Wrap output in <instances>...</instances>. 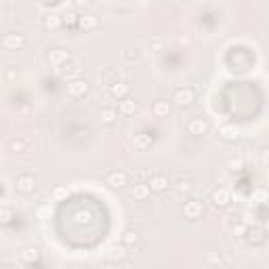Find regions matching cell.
Listing matches in <instances>:
<instances>
[{"label":"cell","mask_w":269,"mask_h":269,"mask_svg":"<svg viewBox=\"0 0 269 269\" xmlns=\"http://www.w3.org/2000/svg\"><path fill=\"white\" fill-rule=\"evenodd\" d=\"M128 194H131L133 200L143 202V200H147V198H149V194H152V189H149V185H147V183H133L131 187H128Z\"/></svg>","instance_id":"obj_12"},{"label":"cell","mask_w":269,"mask_h":269,"mask_svg":"<svg viewBox=\"0 0 269 269\" xmlns=\"http://www.w3.org/2000/svg\"><path fill=\"white\" fill-rule=\"evenodd\" d=\"M175 187H177L179 194H189L192 192V181H187V179H179Z\"/></svg>","instance_id":"obj_28"},{"label":"cell","mask_w":269,"mask_h":269,"mask_svg":"<svg viewBox=\"0 0 269 269\" xmlns=\"http://www.w3.org/2000/svg\"><path fill=\"white\" fill-rule=\"evenodd\" d=\"M152 114L156 118H166L168 114H171V103L164 101V99H158V101L152 105Z\"/></svg>","instance_id":"obj_20"},{"label":"cell","mask_w":269,"mask_h":269,"mask_svg":"<svg viewBox=\"0 0 269 269\" xmlns=\"http://www.w3.org/2000/svg\"><path fill=\"white\" fill-rule=\"evenodd\" d=\"M107 93L112 99H116V101H122V99H126L128 93H131V84H126L122 80H116L107 86Z\"/></svg>","instance_id":"obj_6"},{"label":"cell","mask_w":269,"mask_h":269,"mask_svg":"<svg viewBox=\"0 0 269 269\" xmlns=\"http://www.w3.org/2000/svg\"><path fill=\"white\" fill-rule=\"evenodd\" d=\"M63 196H67V187H57L53 192V200H61Z\"/></svg>","instance_id":"obj_30"},{"label":"cell","mask_w":269,"mask_h":269,"mask_svg":"<svg viewBox=\"0 0 269 269\" xmlns=\"http://www.w3.org/2000/svg\"><path fill=\"white\" fill-rule=\"evenodd\" d=\"M133 145H135V149H139V152H145L147 147H152V139H149V135H135Z\"/></svg>","instance_id":"obj_24"},{"label":"cell","mask_w":269,"mask_h":269,"mask_svg":"<svg viewBox=\"0 0 269 269\" xmlns=\"http://www.w3.org/2000/svg\"><path fill=\"white\" fill-rule=\"evenodd\" d=\"M61 17H63V25H67V27L78 25V19H80V15H78L76 11H65Z\"/></svg>","instance_id":"obj_27"},{"label":"cell","mask_w":269,"mask_h":269,"mask_svg":"<svg viewBox=\"0 0 269 269\" xmlns=\"http://www.w3.org/2000/svg\"><path fill=\"white\" fill-rule=\"evenodd\" d=\"M105 183L112 187V189H116V192H120V189H124V187L128 185V177H126L124 171L116 168V171H109V173L105 175Z\"/></svg>","instance_id":"obj_3"},{"label":"cell","mask_w":269,"mask_h":269,"mask_svg":"<svg viewBox=\"0 0 269 269\" xmlns=\"http://www.w3.org/2000/svg\"><path fill=\"white\" fill-rule=\"evenodd\" d=\"M208 128H211V124H208L206 118H192V120L187 122V133L194 135V137H202L208 133Z\"/></svg>","instance_id":"obj_8"},{"label":"cell","mask_w":269,"mask_h":269,"mask_svg":"<svg viewBox=\"0 0 269 269\" xmlns=\"http://www.w3.org/2000/svg\"><path fill=\"white\" fill-rule=\"evenodd\" d=\"M67 93H69V97L80 99V97H84L88 93V82L82 80V78H74V80L67 82Z\"/></svg>","instance_id":"obj_9"},{"label":"cell","mask_w":269,"mask_h":269,"mask_svg":"<svg viewBox=\"0 0 269 269\" xmlns=\"http://www.w3.org/2000/svg\"><path fill=\"white\" fill-rule=\"evenodd\" d=\"M8 147H11V152L21 154L29 147V139L27 137H13L11 141H8Z\"/></svg>","instance_id":"obj_21"},{"label":"cell","mask_w":269,"mask_h":269,"mask_svg":"<svg viewBox=\"0 0 269 269\" xmlns=\"http://www.w3.org/2000/svg\"><path fill=\"white\" fill-rule=\"evenodd\" d=\"M15 189H17V194H21V196H29V194H34V189H36V179L32 175H19L17 177V181H15Z\"/></svg>","instance_id":"obj_4"},{"label":"cell","mask_w":269,"mask_h":269,"mask_svg":"<svg viewBox=\"0 0 269 269\" xmlns=\"http://www.w3.org/2000/svg\"><path fill=\"white\" fill-rule=\"evenodd\" d=\"M67 57H69V53L63 51V48H51V51L46 53V61L51 63L53 67H57V65H61Z\"/></svg>","instance_id":"obj_15"},{"label":"cell","mask_w":269,"mask_h":269,"mask_svg":"<svg viewBox=\"0 0 269 269\" xmlns=\"http://www.w3.org/2000/svg\"><path fill=\"white\" fill-rule=\"evenodd\" d=\"M55 74L61 78V80H67V82L74 80V78H80V74H82V63H80V59L69 55L61 65L55 67Z\"/></svg>","instance_id":"obj_1"},{"label":"cell","mask_w":269,"mask_h":269,"mask_svg":"<svg viewBox=\"0 0 269 269\" xmlns=\"http://www.w3.org/2000/svg\"><path fill=\"white\" fill-rule=\"evenodd\" d=\"M147 185H149V189H152V194H162L168 189V177L162 175V173H156V175L149 177Z\"/></svg>","instance_id":"obj_10"},{"label":"cell","mask_w":269,"mask_h":269,"mask_svg":"<svg viewBox=\"0 0 269 269\" xmlns=\"http://www.w3.org/2000/svg\"><path fill=\"white\" fill-rule=\"evenodd\" d=\"M196 101V91L192 86H181V88H177L175 95H173V103L177 107H189Z\"/></svg>","instance_id":"obj_2"},{"label":"cell","mask_w":269,"mask_h":269,"mask_svg":"<svg viewBox=\"0 0 269 269\" xmlns=\"http://www.w3.org/2000/svg\"><path fill=\"white\" fill-rule=\"evenodd\" d=\"M118 109H114V107H103L101 109V122L103 124H114L116 120H118Z\"/></svg>","instance_id":"obj_23"},{"label":"cell","mask_w":269,"mask_h":269,"mask_svg":"<svg viewBox=\"0 0 269 269\" xmlns=\"http://www.w3.org/2000/svg\"><path fill=\"white\" fill-rule=\"evenodd\" d=\"M72 2H74L76 8H80V11H82V8H88V6H91L93 0H72Z\"/></svg>","instance_id":"obj_31"},{"label":"cell","mask_w":269,"mask_h":269,"mask_svg":"<svg viewBox=\"0 0 269 269\" xmlns=\"http://www.w3.org/2000/svg\"><path fill=\"white\" fill-rule=\"evenodd\" d=\"M122 242L126 246H135L139 242V234L135 232V229H124V234H122Z\"/></svg>","instance_id":"obj_26"},{"label":"cell","mask_w":269,"mask_h":269,"mask_svg":"<svg viewBox=\"0 0 269 269\" xmlns=\"http://www.w3.org/2000/svg\"><path fill=\"white\" fill-rule=\"evenodd\" d=\"M219 137L225 139V141H238V139H240V128L234 124H223L219 128Z\"/></svg>","instance_id":"obj_16"},{"label":"cell","mask_w":269,"mask_h":269,"mask_svg":"<svg viewBox=\"0 0 269 269\" xmlns=\"http://www.w3.org/2000/svg\"><path fill=\"white\" fill-rule=\"evenodd\" d=\"M126 244L120 240V244H112L107 248V253H105V259L109 263H120V261H124V259L128 257V251H126Z\"/></svg>","instance_id":"obj_5"},{"label":"cell","mask_w":269,"mask_h":269,"mask_svg":"<svg viewBox=\"0 0 269 269\" xmlns=\"http://www.w3.org/2000/svg\"><path fill=\"white\" fill-rule=\"evenodd\" d=\"M42 25L46 29H51V32H57V29H61L63 25V17L57 15V13H48L44 19H42Z\"/></svg>","instance_id":"obj_17"},{"label":"cell","mask_w":269,"mask_h":269,"mask_svg":"<svg viewBox=\"0 0 269 269\" xmlns=\"http://www.w3.org/2000/svg\"><path fill=\"white\" fill-rule=\"evenodd\" d=\"M99 25V19L95 15H80V19H78V27L84 29V32H93V29H97Z\"/></svg>","instance_id":"obj_19"},{"label":"cell","mask_w":269,"mask_h":269,"mask_svg":"<svg viewBox=\"0 0 269 269\" xmlns=\"http://www.w3.org/2000/svg\"><path fill=\"white\" fill-rule=\"evenodd\" d=\"M38 259H40V251H38L36 246H25L21 253H19V261L23 265H34L38 263Z\"/></svg>","instance_id":"obj_13"},{"label":"cell","mask_w":269,"mask_h":269,"mask_svg":"<svg viewBox=\"0 0 269 269\" xmlns=\"http://www.w3.org/2000/svg\"><path fill=\"white\" fill-rule=\"evenodd\" d=\"M202 213H204V206H202L200 200H189V202H185V206H183V215H185V219H189V221H196V219H200Z\"/></svg>","instance_id":"obj_11"},{"label":"cell","mask_w":269,"mask_h":269,"mask_svg":"<svg viewBox=\"0 0 269 269\" xmlns=\"http://www.w3.org/2000/svg\"><path fill=\"white\" fill-rule=\"evenodd\" d=\"M267 196V189H257V192H253V202H265Z\"/></svg>","instance_id":"obj_29"},{"label":"cell","mask_w":269,"mask_h":269,"mask_svg":"<svg viewBox=\"0 0 269 269\" xmlns=\"http://www.w3.org/2000/svg\"><path fill=\"white\" fill-rule=\"evenodd\" d=\"M261 162H263L265 166H269V147L261 152Z\"/></svg>","instance_id":"obj_32"},{"label":"cell","mask_w":269,"mask_h":269,"mask_svg":"<svg viewBox=\"0 0 269 269\" xmlns=\"http://www.w3.org/2000/svg\"><path fill=\"white\" fill-rule=\"evenodd\" d=\"M211 200H213V204H215V206L223 208V206H227L229 202H232V194H229L225 187H219V189H215V192H213Z\"/></svg>","instance_id":"obj_14"},{"label":"cell","mask_w":269,"mask_h":269,"mask_svg":"<svg viewBox=\"0 0 269 269\" xmlns=\"http://www.w3.org/2000/svg\"><path fill=\"white\" fill-rule=\"evenodd\" d=\"M44 215H46V208H40V211H38V217L44 219Z\"/></svg>","instance_id":"obj_33"},{"label":"cell","mask_w":269,"mask_h":269,"mask_svg":"<svg viewBox=\"0 0 269 269\" xmlns=\"http://www.w3.org/2000/svg\"><path fill=\"white\" fill-rule=\"evenodd\" d=\"M0 221H2L4 225H8L13 221V208H11L8 202H4L2 206H0Z\"/></svg>","instance_id":"obj_25"},{"label":"cell","mask_w":269,"mask_h":269,"mask_svg":"<svg viewBox=\"0 0 269 269\" xmlns=\"http://www.w3.org/2000/svg\"><path fill=\"white\" fill-rule=\"evenodd\" d=\"M118 112H120V116H133L137 112V101H133V99H122L120 105H118Z\"/></svg>","instance_id":"obj_22"},{"label":"cell","mask_w":269,"mask_h":269,"mask_svg":"<svg viewBox=\"0 0 269 269\" xmlns=\"http://www.w3.org/2000/svg\"><path fill=\"white\" fill-rule=\"evenodd\" d=\"M246 240L251 244H263L265 240V229L263 227H246Z\"/></svg>","instance_id":"obj_18"},{"label":"cell","mask_w":269,"mask_h":269,"mask_svg":"<svg viewBox=\"0 0 269 269\" xmlns=\"http://www.w3.org/2000/svg\"><path fill=\"white\" fill-rule=\"evenodd\" d=\"M23 44H25V38L19 32H8L2 38V46L6 51H19V48H23Z\"/></svg>","instance_id":"obj_7"}]
</instances>
